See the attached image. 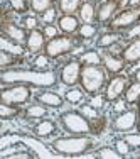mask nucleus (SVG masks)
<instances>
[{"instance_id": "obj_1", "label": "nucleus", "mask_w": 140, "mask_h": 159, "mask_svg": "<svg viewBox=\"0 0 140 159\" xmlns=\"http://www.w3.org/2000/svg\"><path fill=\"white\" fill-rule=\"evenodd\" d=\"M58 73L54 70H27V68H7L0 73L2 85H24L34 88H51L58 83Z\"/></svg>"}, {"instance_id": "obj_2", "label": "nucleus", "mask_w": 140, "mask_h": 159, "mask_svg": "<svg viewBox=\"0 0 140 159\" xmlns=\"http://www.w3.org/2000/svg\"><path fill=\"white\" fill-rule=\"evenodd\" d=\"M94 147V141L88 137L86 134L83 135H68V137H58L51 144V149L63 156H83L88 154Z\"/></svg>"}, {"instance_id": "obj_3", "label": "nucleus", "mask_w": 140, "mask_h": 159, "mask_svg": "<svg viewBox=\"0 0 140 159\" xmlns=\"http://www.w3.org/2000/svg\"><path fill=\"white\" fill-rule=\"evenodd\" d=\"M107 70L103 68V64H85L81 70V80L79 85L86 92V95L94 97L105 90L107 86Z\"/></svg>"}, {"instance_id": "obj_4", "label": "nucleus", "mask_w": 140, "mask_h": 159, "mask_svg": "<svg viewBox=\"0 0 140 159\" xmlns=\"http://www.w3.org/2000/svg\"><path fill=\"white\" fill-rule=\"evenodd\" d=\"M59 124L68 134H91V122L81 110H68L59 115Z\"/></svg>"}, {"instance_id": "obj_5", "label": "nucleus", "mask_w": 140, "mask_h": 159, "mask_svg": "<svg viewBox=\"0 0 140 159\" xmlns=\"http://www.w3.org/2000/svg\"><path fill=\"white\" fill-rule=\"evenodd\" d=\"M32 97V86L24 85V83H15V85H3L0 92V102L12 105H25Z\"/></svg>"}, {"instance_id": "obj_6", "label": "nucleus", "mask_w": 140, "mask_h": 159, "mask_svg": "<svg viewBox=\"0 0 140 159\" xmlns=\"http://www.w3.org/2000/svg\"><path fill=\"white\" fill-rule=\"evenodd\" d=\"M138 22H140V3H137V5H128L127 9L120 10L108 22V27H110V31L123 32L127 29H130L132 25L138 24Z\"/></svg>"}, {"instance_id": "obj_7", "label": "nucleus", "mask_w": 140, "mask_h": 159, "mask_svg": "<svg viewBox=\"0 0 140 159\" xmlns=\"http://www.w3.org/2000/svg\"><path fill=\"white\" fill-rule=\"evenodd\" d=\"M78 44H79V41H76L73 36H68V34L59 36L58 34V36L52 37V39H47L44 52H46L49 58L58 59V58H61V56L68 54V52L74 51V48H76Z\"/></svg>"}, {"instance_id": "obj_8", "label": "nucleus", "mask_w": 140, "mask_h": 159, "mask_svg": "<svg viewBox=\"0 0 140 159\" xmlns=\"http://www.w3.org/2000/svg\"><path fill=\"white\" fill-rule=\"evenodd\" d=\"M128 85H130L128 76H125V75H113V76L107 81V86H105V93H103L105 100L112 103L113 100L123 97Z\"/></svg>"}, {"instance_id": "obj_9", "label": "nucleus", "mask_w": 140, "mask_h": 159, "mask_svg": "<svg viewBox=\"0 0 140 159\" xmlns=\"http://www.w3.org/2000/svg\"><path fill=\"white\" fill-rule=\"evenodd\" d=\"M81 70L83 64L79 59H71V61L64 63L59 71V81L66 86H76L81 80Z\"/></svg>"}, {"instance_id": "obj_10", "label": "nucleus", "mask_w": 140, "mask_h": 159, "mask_svg": "<svg viewBox=\"0 0 140 159\" xmlns=\"http://www.w3.org/2000/svg\"><path fill=\"white\" fill-rule=\"evenodd\" d=\"M2 34H5L9 39H12L14 43L17 44H22V46H25V43H27V29L24 27V25H17L14 20H10L9 17L3 14V19H2Z\"/></svg>"}, {"instance_id": "obj_11", "label": "nucleus", "mask_w": 140, "mask_h": 159, "mask_svg": "<svg viewBox=\"0 0 140 159\" xmlns=\"http://www.w3.org/2000/svg\"><path fill=\"white\" fill-rule=\"evenodd\" d=\"M137 127V108H127L122 113H116L112 120V129L115 132H130Z\"/></svg>"}, {"instance_id": "obj_12", "label": "nucleus", "mask_w": 140, "mask_h": 159, "mask_svg": "<svg viewBox=\"0 0 140 159\" xmlns=\"http://www.w3.org/2000/svg\"><path fill=\"white\" fill-rule=\"evenodd\" d=\"M120 7H122V0H105V2H101L96 9V22L98 24H108L118 14Z\"/></svg>"}, {"instance_id": "obj_13", "label": "nucleus", "mask_w": 140, "mask_h": 159, "mask_svg": "<svg viewBox=\"0 0 140 159\" xmlns=\"http://www.w3.org/2000/svg\"><path fill=\"white\" fill-rule=\"evenodd\" d=\"M101 64H103V68L107 70L108 75H122L125 71V68H127V63H125V59L122 56L118 54H113V52H103L101 54Z\"/></svg>"}, {"instance_id": "obj_14", "label": "nucleus", "mask_w": 140, "mask_h": 159, "mask_svg": "<svg viewBox=\"0 0 140 159\" xmlns=\"http://www.w3.org/2000/svg\"><path fill=\"white\" fill-rule=\"evenodd\" d=\"M36 100L39 103L46 105V107H52V108H59L63 107L64 98L56 92H51L47 88H39V92L36 93Z\"/></svg>"}, {"instance_id": "obj_15", "label": "nucleus", "mask_w": 140, "mask_h": 159, "mask_svg": "<svg viewBox=\"0 0 140 159\" xmlns=\"http://www.w3.org/2000/svg\"><path fill=\"white\" fill-rule=\"evenodd\" d=\"M46 43H47V37H46V34H44V31H41V29H32V31H29L25 48H27L29 52H39L41 49L46 48Z\"/></svg>"}, {"instance_id": "obj_16", "label": "nucleus", "mask_w": 140, "mask_h": 159, "mask_svg": "<svg viewBox=\"0 0 140 159\" xmlns=\"http://www.w3.org/2000/svg\"><path fill=\"white\" fill-rule=\"evenodd\" d=\"M56 130H58V124L52 119H41V122H37L32 127V132L37 139H46L54 134Z\"/></svg>"}, {"instance_id": "obj_17", "label": "nucleus", "mask_w": 140, "mask_h": 159, "mask_svg": "<svg viewBox=\"0 0 140 159\" xmlns=\"http://www.w3.org/2000/svg\"><path fill=\"white\" fill-rule=\"evenodd\" d=\"M58 27L63 34H68V36H73L79 31V17L78 16H66L63 14L61 17L58 19Z\"/></svg>"}, {"instance_id": "obj_18", "label": "nucleus", "mask_w": 140, "mask_h": 159, "mask_svg": "<svg viewBox=\"0 0 140 159\" xmlns=\"http://www.w3.org/2000/svg\"><path fill=\"white\" fill-rule=\"evenodd\" d=\"M122 58L127 64H135L140 61V37L130 41L123 49H122Z\"/></svg>"}, {"instance_id": "obj_19", "label": "nucleus", "mask_w": 140, "mask_h": 159, "mask_svg": "<svg viewBox=\"0 0 140 159\" xmlns=\"http://www.w3.org/2000/svg\"><path fill=\"white\" fill-rule=\"evenodd\" d=\"M96 3H93L91 0H85L83 5L78 10V17L83 24H94L96 22Z\"/></svg>"}, {"instance_id": "obj_20", "label": "nucleus", "mask_w": 140, "mask_h": 159, "mask_svg": "<svg viewBox=\"0 0 140 159\" xmlns=\"http://www.w3.org/2000/svg\"><path fill=\"white\" fill-rule=\"evenodd\" d=\"M122 32H115V31H108L105 34H101V36H98V41H96V48L100 49H110L113 46H116V44L120 43V39H122Z\"/></svg>"}, {"instance_id": "obj_21", "label": "nucleus", "mask_w": 140, "mask_h": 159, "mask_svg": "<svg viewBox=\"0 0 140 159\" xmlns=\"http://www.w3.org/2000/svg\"><path fill=\"white\" fill-rule=\"evenodd\" d=\"M0 48H2V51H7V52H10V54H14V56H24V52H25V46H22V44H17V43H14L12 39H9V37L5 36V34H2V39H0Z\"/></svg>"}, {"instance_id": "obj_22", "label": "nucleus", "mask_w": 140, "mask_h": 159, "mask_svg": "<svg viewBox=\"0 0 140 159\" xmlns=\"http://www.w3.org/2000/svg\"><path fill=\"white\" fill-rule=\"evenodd\" d=\"M83 2L85 0H58V9L61 14L74 16V14H78V10L83 5Z\"/></svg>"}, {"instance_id": "obj_23", "label": "nucleus", "mask_w": 140, "mask_h": 159, "mask_svg": "<svg viewBox=\"0 0 140 159\" xmlns=\"http://www.w3.org/2000/svg\"><path fill=\"white\" fill-rule=\"evenodd\" d=\"M47 107L46 105H42V103H34V105H29L27 108L24 110V115H25V119H31V120H36V119H44V117L47 115Z\"/></svg>"}, {"instance_id": "obj_24", "label": "nucleus", "mask_w": 140, "mask_h": 159, "mask_svg": "<svg viewBox=\"0 0 140 159\" xmlns=\"http://www.w3.org/2000/svg\"><path fill=\"white\" fill-rule=\"evenodd\" d=\"M123 98L127 100L128 105H137L138 100H140V81H135V80L130 81V85L125 90Z\"/></svg>"}, {"instance_id": "obj_25", "label": "nucleus", "mask_w": 140, "mask_h": 159, "mask_svg": "<svg viewBox=\"0 0 140 159\" xmlns=\"http://www.w3.org/2000/svg\"><path fill=\"white\" fill-rule=\"evenodd\" d=\"M85 95H86V92L83 88L69 86V88L66 90V93H64V100H66L68 103H71V105H78V103H81V102L85 100Z\"/></svg>"}, {"instance_id": "obj_26", "label": "nucleus", "mask_w": 140, "mask_h": 159, "mask_svg": "<svg viewBox=\"0 0 140 159\" xmlns=\"http://www.w3.org/2000/svg\"><path fill=\"white\" fill-rule=\"evenodd\" d=\"M20 108L19 105H12V103H5V102H0V119L2 120H10L15 119L17 115H20Z\"/></svg>"}, {"instance_id": "obj_27", "label": "nucleus", "mask_w": 140, "mask_h": 159, "mask_svg": "<svg viewBox=\"0 0 140 159\" xmlns=\"http://www.w3.org/2000/svg\"><path fill=\"white\" fill-rule=\"evenodd\" d=\"M79 61L81 64L85 66V64H101V52L96 51V49H88V51H85L81 56H79Z\"/></svg>"}, {"instance_id": "obj_28", "label": "nucleus", "mask_w": 140, "mask_h": 159, "mask_svg": "<svg viewBox=\"0 0 140 159\" xmlns=\"http://www.w3.org/2000/svg\"><path fill=\"white\" fill-rule=\"evenodd\" d=\"M93 156L100 157V159H122L123 157L115 147H110V146H103V147H100V149H96Z\"/></svg>"}, {"instance_id": "obj_29", "label": "nucleus", "mask_w": 140, "mask_h": 159, "mask_svg": "<svg viewBox=\"0 0 140 159\" xmlns=\"http://www.w3.org/2000/svg\"><path fill=\"white\" fill-rule=\"evenodd\" d=\"M29 2H31V10L34 14H37V16H41V14H44L46 10L56 7L54 0H29Z\"/></svg>"}, {"instance_id": "obj_30", "label": "nucleus", "mask_w": 140, "mask_h": 159, "mask_svg": "<svg viewBox=\"0 0 140 159\" xmlns=\"http://www.w3.org/2000/svg\"><path fill=\"white\" fill-rule=\"evenodd\" d=\"M96 34H98L96 24H81L79 25V31H78L79 39H93Z\"/></svg>"}, {"instance_id": "obj_31", "label": "nucleus", "mask_w": 140, "mask_h": 159, "mask_svg": "<svg viewBox=\"0 0 140 159\" xmlns=\"http://www.w3.org/2000/svg\"><path fill=\"white\" fill-rule=\"evenodd\" d=\"M19 58H20V56H14L7 51H0V68H2V70H7L9 66H14V64L19 61Z\"/></svg>"}, {"instance_id": "obj_32", "label": "nucleus", "mask_w": 140, "mask_h": 159, "mask_svg": "<svg viewBox=\"0 0 140 159\" xmlns=\"http://www.w3.org/2000/svg\"><path fill=\"white\" fill-rule=\"evenodd\" d=\"M51 59L46 52H42V54H37L36 58H34L32 61V66L36 68V70H49V66H51Z\"/></svg>"}, {"instance_id": "obj_33", "label": "nucleus", "mask_w": 140, "mask_h": 159, "mask_svg": "<svg viewBox=\"0 0 140 159\" xmlns=\"http://www.w3.org/2000/svg\"><path fill=\"white\" fill-rule=\"evenodd\" d=\"M9 5L17 14H25L31 9V2H27V0H9Z\"/></svg>"}, {"instance_id": "obj_34", "label": "nucleus", "mask_w": 140, "mask_h": 159, "mask_svg": "<svg viewBox=\"0 0 140 159\" xmlns=\"http://www.w3.org/2000/svg\"><path fill=\"white\" fill-rule=\"evenodd\" d=\"M22 25H24L27 31H32V29H39V17L37 14H27L22 19Z\"/></svg>"}, {"instance_id": "obj_35", "label": "nucleus", "mask_w": 140, "mask_h": 159, "mask_svg": "<svg viewBox=\"0 0 140 159\" xmlns=\"http://www.w3.org/2000/svg\"><path fill=\"white\" fill-rule=\"evenodd\" d=\"M90 122H91V134H101L103 129L107 127V119H105L103 115L94 117V119L90 120Z\"/></svg>"}, {"instance_id": "obj_36", "label": "nucleus", "mask_w": 140, "mask_h": 159, "mask_svg": "<svg viewBox=\"0 0 140 159\" xmlns=\"http://www.w3.org/2000/svg\"><path fill=\"white\" fill-rule=\"evenodd\" d=\"M41 22H42L44 25H49V24H54V20L58 19V9L56 7H52V9L46 10L44 14H41Z\"/></svg>"}, {"instance_id": "obj_37", "label": "nucleus", "mask_w": 140, "mask_h": 159, "mask_svg": "<svg viewBox=\"0 0 140 159\" xmlns=\"http://www.w3.org/2000/svg\"><path fill=\"white\" fill-rule=\"evenodd\" d=\"M113 147H115V149L118 151V152L122 154L123 157L128 156V152L132 151V146H130V144H128L127 141H125V139H116L115 144H113Z\"/></svg>"}, {"instance_id": "obj_38", "label": "nucleus", "mask_w": 140, "mask_h": 159, "mask_svg": "<svg viewBox=\"0 0 140 159\" xmlns=\"http://www.w3.org/2000/svg\"><path fill=\"white\" fill-rule=\"evenodd\" d=\"M122 36H123V39H127V41H133V39H137V37H140V22L135 25H132L127 31H123Z\"/></svg>"}, {"instance_id": "obj_39", "label": "nucleus", "mask_w": 140, "mask_h": 159, "mask_svg": "<svg viewBox=\"0 0 140 159\" xmlns=\"http://www.w3.org/2000/svg\"><path fill=\"white\" fill-rule=\"evenodd\" d=\"M127 108H128V103H127V100H125V98H122V97L112 102V110L116 112V113H122V112L127 110Z\"/></svg>"}, {"instance_id": "obj_40", "label": "nucleus", "mask_w": 140, "mask_h": 159, "mask_svg": "<svg viewBox=\"0 0 140 159\" xmlns=\"http://www.w3.org/2000/svg\"><path fill=\"white\" fill-rule=\"evenodd\" d=\"M36 154H32L29 149H24V151H15L12 154H5L3 157H9V159H31L34 157Z\"/></svg>"}, {"instance_id": "obj_41", "label": "nucleus", "mask_w": 140, "mask_h": 159, "mask_svg": "<svg viewBox=\"0 0 140 159\" xmlns=\"http://www.w3.org/2000/svg\"><path fill=\"white\" fill-rule=\"evenodd\" d=\"M81 112L85 113V115L88 117L90 120H91V119H94V117H98V115H100V112H98V108H94L91 103H86V105H83V107H81Z\"/></svg>"}, {"instance_id": "obj_42", "label": "nucleus", "mask_w": 140, "mask_h": 159, "mask_svg": "<svg viewBox=\"0 0 140 159\" xmlns=\"http://www.w3.org/2000/svg\"><path fill=\"white\" fill-rule=\"evenodd\" d=\"M123 139L132 146V149H133V147H135V149L140 147V130L137 132V134H127V135H123Z\"/></svg>"}, {"instance_id": "obj_43", "label": "nucleus", "mask_w": 140, "mask_h": 159, "mask_svg": "<svg viewBox=\"0 0 140 159\" xmlns=\"http://www.w3.org/2000/svg\"><path fill=\"white\" fill-rule=\"evenodd\" d=\"M44 34H46V37L47 39H52V37H56L58 36V31H59V27H54V24H49L46 25V27L42 29Z\"/></svg>"}, {"instance_id": "obj_44", "label": "nucleus", "mask_w": 140, "mask_h": 159, "mask_svg": "<svg viewBox=\"0 0 140 159\" xmlns=\"http://www.w3.org/2000/svg\"><path fill=\"white\" fill-rule=\"evenodd\" d=\"M105 103H107L105 97H96V95H94V97H93V100H91V105H93L94 108H98V110H100V108L103 107Z\"/></svg>"}, {"instance_id": "obj_45", "label": "nucleus", "mask_w": 140, "mask_h": 159, "mask_svg": "<svg viewBox=\"0 0 140 159\" xmlns=\"http://www.w3.org/2000/svg\"><path fill=\"white\" fill-rule=\"evenodd\" d=\"M137 129L140 130V100L137 103Z\"/></svg>"}, {"instance_id": "obj_46", "label": "nucleus", "mask_w": 140, "mask_h": 159, "mask_svg": "<svg viewBox=\"0 0 140 159\" xmlns=\"http://www.w3.org/2000/svg\"><path fill=\"white\" fill-rule=\"evenodd\" d=\"M132 78L135 80V81H140V68L137 71H133V75H132Z\"/></svg>"}, {"instance_id": "obj_47", "label": "nucleus", "mask_w": 140, "mask_h": 159, "mask_svg": "<svg viewBox=\"0 0 140 159\" xmlns=\"http://www.w3.org/2000/svg\"><path fill=\"white\" fill-rule=\"evenodd\" d=\"M91 2H93V3H98V5H100V3H101V2H105V0H91Z\"/></svg>"}]
</instances>
